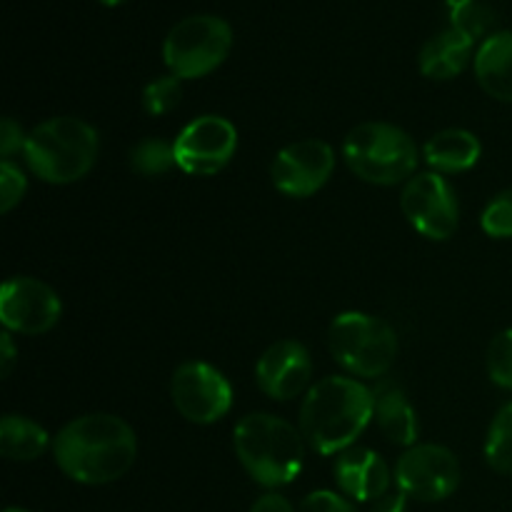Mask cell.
<instances>
[{"label":"cell","instance_id":"obj_30","mask_svg":"<svg viewBox=\"0 0 512 512\" xmlns=\"http://www.w3.org/2000/svg\"><path fill=\"white\" fill-rule=\"evenodd\" d=\"M408 510V495L405 493H385L383 498L370 503V512H405Z\"/></svg>","mask_w":512,"mask_h":512},{"label":"cell","instance_id":"obj_21","mask_svg":"<svg viewBox=\"0 0 512 512\" xmlns=\"http://www.w3.org/2000/svg\"><path fill=\"white\" fill-rule=\"evenodd\" d=\"M485 460L500 475H512V400L495 415L485 440Z\"/></svg>","mask_w":512,"mask_h":512},{"label":"cell","instance_id":"obj_8","mask_svg":"<svg viewBox=\"0 0 512 512\" xmlns=\"http://www.w3.org/2000/svg\"><path fill=\"white\" fill-rule=\"evenodd\" d=\"M395 485L408 498L438 503L460 485V463L443 445H413L395 465Z\"/></svg>","mask_w":512,"mask_h":512},{"label":"cell","instance_id":"obj_3","mask_svg":"<svg viewBox=\"0 0 512 512\" xmlns=\"http://www.w3.org/2000/svg\"><path fill=\"white\" fill-rule=\"evenodd\" d=\"M303 433L275 415H248L235 428V453L255 483L280 488L303 470Z\"/></svg>","mask_w":512,"mask_h":512},{"label":"cell","instance_id":"obj_13","mask_svg":"<svg viewBox=\"0 0 512 512\" xmlns=\"http://www.w3.org/2000/svg\"><path fill=\"white\" fill-rule=\"evenodd\" d=\"M63 305L53 288L35 278L5 280L0 293V320L8 330L23 335L48 333L58 323Z\"/></svg>","mask_w":512,"mask_h":512},{"label":"cell","instance_id":"obj_20","mask_svg":"<svg viewBox=\"0 0 512 512\" xmlns=\"http://www.w3.org/2000/svg\"><path fill=\"white\" fill-rule=\"evenodd\" d=\"M48 433L20 415H5L0 423V453L8 460H35L48 450Z\"/></svg>","mask_w":512,"mask_h":512},{"label":"cell","instance_id":"obj_17","mask_svg":"<svg viewBox=\"0 0 512 512\" xmlns=\"http://www.w3.org/2000/svg\"><path fill=\"white\" fill-rule=\"evenodd\" d=\"M475 40L463 30L450 25L443 33L433 35L420 50V70L433 80H450L463 73L465 65L473 58Z\"/></svg>","mask_w":512,"mask_h":512},{"label":"cell","instance_id":"obj_35","mask_svg":"<svg viewBox=\"0 0 512 512\" xmlns=\"http://www.w3.org/2000/svg\"><path fill=\"white\" fill-rule=\"evenodd\" d=\"M3 512H28V510H23V508H8V510H3Z\"/></svg>","mask_w":512,"mask_h":512},{"label":"cell","instance_id":"obj_4","mask_svg":"<svg viewBox=\"0 0 512 512\" xmlns=\"http://www.w3.org/2000/svg\"><path fill=\"white\" fill-rule=\"evenodd\" d=\"M25 160L40 180L68 185L85 178L98 158V133L80 118H53L38 125L25 143Z\"/></svg>","mask_w":512,"mask_h":512},{"label":"cell","instance_id":"obj_5","mask_svg":"<svg viewBox=\"0 0 512 512\" xmlns=\"http://www.w3.org/2000/svg\"><path fill=\"white\" fill-rule=\"evenodd\" d=\"M343 155L360 180L373 185H398L418 165V148L405 130L388 123H363L345 138Z\"/></svg>","mask_w":512,"mask_h":512},{"label":"cell","instance_id":"obj_28","mask_svg":"<svg viewBox=\"0 0 512 512\" xmlns=\"http://www.w3.org/2000/svg\"><path fill=\"white\" fill-rule=\"evenodd\" d=\"M300 512H358L350 500H345L343 495L330 493V490H318V493H310L308 498L300 505Z\"/></svg>","mask_w":512,"mask_h":512},{"label":"cell","instance_id":"obj_7","mask_svg":"<svg viewBox=\"0 0 512 512\" xmlns=\"http://www.w3.org/2000/svg\"><path fill=\"white\" fill-rule=\"evenodd\" d=\"M233 48V30L218 15H190L165 35L163 60L175 78H203L223 65Z\"/></svg>","mask_w":512,"mask_h":512},{"label":"cell","instance_id":"obj_14","mask_svg":"<svg viewBox=\"0 0 512 512\" xmlns=\"http://www.w3.org/2000/svg\"><path fill=\"white\" fill-rule=\"evenodd\" d=\"M260 390L275 400L298 398L313 378V363L305 345L295 340H280L263 353L255 368Z\"/></svg>","mask_w":512,"mask_h":512},{"label":"cell","instance_id":"obj_9","mask_svg":"<svg viewBox=\"0 0 512 512\" xmlns=\"http://www.w3.org/2000/svg\"><path fill=\"white\" fill-rule=\"evenodd\" d=\"M175 163L190 175H215L238 148V130L220 115H203L185 125L175 138Z\"/></svg>","mask_w":512,"mask_h":512},{"label":"cell","instance_id":"obj_33","mask_svg":"<svg viewBox=\"0 0 512 512\" xmlns=\"http://www.w3.org/2000/svg\"><path fill=\"white\" fill-rule=\"evenodd\" d=\"M445 3H448V8H450V10H453V8H458V5L468 3V0H445Z\"/></svg>","mask_w":512,"mask_h":512},{"label":"cell","instance_id":"obj_27","mask_svg":"<svg viewBox=\"0 0 512 512\" xmlns=\"http://www.w3.org/2000/svg\"><path fill=\"white\" fill-rule=\"evenodd\" d=\"M25 188H28V180H25L23 170L10 160H3L0 163V210L10 213L23 200Z\"/></svg>","mask_w":512,"mask_h":512},{"label":"cell","instance_id":"obj_25","mask_svg":"<svg viewBox=\"0 0 512 512\" xmlns=\"http://www.w3.org/2000/svg\"><path fill=\"white\" fill-rule=\"evenodd\" d=\"M493 20V10H490L488 5L478 3V0H468V3L450 10V23H453V28L463 30V33L470 35L473 40H478L480 35L488 33Z\"/></svg>","mask_w":512,"mask_h":512},{"label":"cell","instance_id":"obj_24","mask_svg":"<svg viewBox=\"0 0 512 512\" xmlns=\"http://www.w3.org/2000/svg\"><path fill=\"white\" fill-rule=\"evenodd\" d=\"M488 375L498 388L512 390V328L495 335L490 343Z\"/></svg>","mask_w":512,"mask_h":512},{"label":"cell","instance_id":"obj_22","mask_svg":"<svg viewBox=\"0 0 512 512\" xmlns=\"http://www.w3.org/2000/svg\"><path fill=\"white\" fill-rule=\"evenodd\" d=\"M173 165H178L175 163V145L158 138L143 140L130 153V168L138 175H148V178L168 173Z\"/></svg>","mask_w":512,"mask_h":512},{"label":"cell","instance_id":"obj_10","mask_svg":"<svg viewBox=\"0 0 512 512\" xmlns=\"http://www.w3.org/2000/svg\"><path fill=\"white\" fill-rule=\"evenodd\" d=\"M170 393L178 413L195 425L218 423L233 405L230 383L208 363L180 365L173 375Z\"/></svg>","mask_w":512,"mask_h":512},{"label":"cell","instance_id":"obj_32","mask_svg":"<svg viewBox=\"0 0 512 512\" xmlns=\"http://www.w3.org/2000/svg\"><path fill=\"white\" fill-rule=\"evenodd\" d=\"M0 350H3V353H0V375L8 378L10 370H13L15 365V343L8 333L0 335Z\"/></svg>","mask_w":512,"mask_h":512},{"label":"cell","instance_id":"obj_19","mask_svg":"<svg viewBox=\"0 0 512 512\" xmlns=\"http://www.w3.org/2000/svg\"><path fill=\"white\" fill-rule=\"evenodd\" d=\"M480 140L470 130L450 128L433 135L425 145V160L440 173H463L480 160Z\"/></svg>","mask_w":512,"mask_h":512},{"label":"cell","instance_id":"obj_6","mask_svg":"<svg viewBox=\"0 0 512 512\" xmlns=\"http://www.w3.org/2000/svg\"><path fill=\"white\" fill-rule=\"evenodd\" d=\"M333 358L348 373L360 378H380L398 358V335L385 320L365 313H343L328 333Z\"/></svg>","mask_w":512,"mask_h":512},{"label":"cell","instance_id":"obj_11","mask_svg":"<svg viewBox=\"0 0 512 512\" xmlns=\"http://www.w3.org/2000/svg\"><path fill=\"white\" fill-rule=\"evenodd\" d=\"M400 208L410 225L430 240H448L458 228V200L448 180L438 173L410 178L403 188Z\"/></svg>","mask_w":512,"mask_h":512},{"label":"cell","instance_id":"obj_15","mask_svg":"<svg viewBox=\"0 0 512 512\" xmlns=\"http://www.w3.org/2000/svg\"><path fill=\"white\" fill-rule=\"evenodd\" d=\"M335 480L348 498L373 503L388 493L390 470L375 450L348 448L335 463Z\"/></svg>","mask_w":512,"mask_h":512},{"label":"cell","instance_id":"obj_2","mask_svg":"<svg viewBox=\"0 0 512 512\" xmlns=\"http://www.w3.org/2000/svg\"><path fill=\"white\" fill-rule=\"evenodd\" d=\"M373 420V390L353 378H325L308 390L300 433L315 453L348 450Z\"/></svg>","mask_w":512,"mask_h":512},{"label":"cell","instance_id":"obj_31","mask_svg":"<svg viewBox=\"0 0 512 512\" xmlns=\"http://www.w3.org/2000/svg\"><path fill=\"white\" fill-rule=\"evenodd\" d=\"M250 512H295V510H293V505L283 498V495L270 493V495H263L260 500H255L253 510Z\"/></svg>","mask_w":512,"mask_h":512},{"label":"cell","instance_id":"obj_23","mask_svg":"<svg viewBox=\"0 0 512 512\" xmlns=\"http://www.w3.org/2000/svg\"><path fill=\"white\" fill-rule=\"evenodd\" d=\"M180 98H183L180 78L163 75V78H155L153 83H148V88L143 90V108L150 115H163L170 113L180 103Z\"/></svg>","mask_w":512,"mask_h":512},{"label":"cell","instance_id":"obj_34","mask_svg":"<svg viewBox=\"0 0 512 512\" xmlns=\"http://www.w3.org/2000/svg\"><path fill=\"white\" fill-rule=\"evenodd\" d=\"M100 3H103V5H120L123 0H100Z\"/></svg>","mask_w":512,"mask_h":512},{"label":"cell","instance_id":"obj_29","mask_svg":"<svg viewBox=\"0 0 512 512\" xmlns=\"http://www.w3.org/2000/svg\"><path fill=\"white\" fill-rule=\"evenodd\" d=\"M25 143H28V138L23 135V128L13 118H3V123H0V153H3V158L10 160V155L25 150Z\"/></svg>","mask_w":512,"mask_h":512},{"label":"cell","instance_id":"obj_16","mask_svg":"<svg viewBox=\"0 0 512 512\" xmlns=\"http://www.w3.org/2000/svg\"><path fill=\"white\" fill-rule=\"evenodd\" d=\"M475 78L490 98L512 103V30L483 40L475 53Z\"/></svg>","mask_w":512,"mask_h":512},{"label":"cell","instance_id":"obj_1","mask_svg":"<svg viewBox=\"0 0 512 512\" xmlns=\"http://www.w3.org/2000/svg\"><path fill=\"white\" fill-rule=\"evenodd\" d=\"M58 468L83 485H105L123 478L135 463L138 440L125 420L108 413L75 418L55 435Z\"/></svg>","mask_w":512,"mask_h":512},{"label":"cell","instance_id":"obj_12","mask_svg":"<svg viewBox=\"0 0 512 512\" xmlns=\"http://www.w3.org/2000/svg\"><path fill=\"white\" fill-rule=\"evenodd\" d=\"M335 153L325 140H300L280 150L270 168L273 185L293 198H308L330 180Z\"/></svg>","mask_w":512,"mask_h":512},{"label":"cell","instance_id":"obj_18","mask_svg":"<svg viewBox=\"0 0 512 512\" xmlns=\"http://www.w3.org/2000/svg\"><path fill=\"white\" fill-rule=\"evenodd\" d=\"M373 418L378 420L380 430L390 443L410 445L413 448L418 440L420 425L415 418L413 405L408 403L403 390L393 383H383L373 390Z\"/></svg>","mask_w":512,"mask_h":512},{"label":"cell","instance_id":"obj_26","mask_svg":"<svg viewBox=\"0 0 512 512\" xmlns=\"http://www.w3.org/2000/svg\"><path fill=\"white\" fill-rule=\"evenodd\" d=\"M483 230L490 238H512V190L490 200L483 210Z\"/></svg>","mask_w":512,"mask_h":512}]
</instances>
